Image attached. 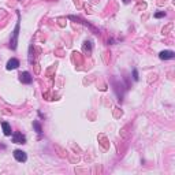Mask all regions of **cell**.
Instances as JSON below:
<instances>
[{"label":"cell","mask_w":175,"mask_h":175,"mask_svg":"<svg viewBox=\"0 0 175 175\" xmlns=\"http://www.w3.org/2000/svg\"><path fill=\"white\" fill-rule=\"evenodd\" d=\"M19 79L22 83H31L33 81V77L30 75V73H27V71H23L22 74L19 75Z\"/></svg>","instance_id":"cell-4"},{"label":"cell","mask_w":175,"mask_h":175,"mask_svg":"<svg viewBox=\"0 0 175 175\" xmlns=\"http://www.w3.org/2000/svg\"><path fill=\"white\" fill-rule=\"evenodd\" d=\"M133 77H134V79H136V81H138V71L136 69L133 70Z\"/></svg>","instance_id":"cell-9"},{"label":"cell","mask_w":175,"mask_h":175,"mask_svg":"<svg viewBox=\"0 0 175 175\" xmlns=\"http://www.w3.org/2000/svg\"><path fill=\"white\" fill-rule=\"evenodd\" d=\"M159 57H160L162 60H170V59H174L175 57V53L172 51H163V52H160Z\"/></svg>","instance_id":"cell-5"},{"label":"cell","mask_w":175,"mask_h":175,"mask_svg":"<svg viewBox=\"0 0 175 175\" xmlns=\"http://www.w3.org/2000/svg\"><path fill=\"white\" fill-rule=\"evenodd\" d=\"M14 157H15V160H17V162H19V163H25L26 160H27L26 153L23 152V150H21V149L14 150Z\"/></svg>","instance_id":"cell-1"},{"label":"cell","mask_w":175,"mask_h":175,"mask_svg":"<svg viewBox=\"0 0 175 175\" xmlns=\"http://www.w3.org/2000/svg\"><path fill=\"white\" fill-rule=\"evenodd\" d=\"M18 34H19V22L17 23L15 26V30H14V34H13V38H11V41H10V47L15 49L17 48V43H18Z\"/></svg>","instance_id":"cell-2"},{"label":"cell","mask_w":175,"mask_h":175,"mask_svg":"<svg viewBox=\"0 0 175 175\" xmlns=\"http://www.w3.org/2000/svg\"><path fill=\"white\" fill-rule=\"evenodd\" d=\"M19 66V60L18 59H11L7 62V70H15Z\"/></svg>","instance_id":"cell-6"},{"label":"cell","mask_w":175,"mask_h":175,"mask_svg":"<svg viewBox=\"0 0 175 175\" xmlns=\"http://www.w3.org/2000/svg\"><path fill=\"white\" fill-rule=\"evenodd\" d=\"M1 129H3L4 136H11V134H13L11 126H10V123H7V122H3V123H1Z\"/></svg>","instance_id":"cell-7"},{"label":"cell","mask_w":175,"mask_h":175,"mask_svg":"<svg viewBox=\"0 0 175 175\" xmlns=\"http://www.w3.org/2000/svg\"><path fill=\"white\" fill-rule=\"evenodd\" d=\"M13 142H15V144H25L26 137L22 134V133L17 131V133H14L13 134Z\"/></svg>","instance_id":"cell-3"},{"label":"cell","mask_w":175,"mask_h":175,"mask_svg":"<svg viewBox=\"0 0 175 175\" xmlns=\"http://www.w3.org/2000/svg\"><path fill=\"white\" fill-rule=\"evenodd\" d=\"M123 1H125V3H127V1H129V0H123Z\"/></svg>","instance_id":"cell-11"},{"label":"cell","mask_w":175,"mask_h":175,"mask_svg":"<svg viewBox=\"0 0 175 175\" xmlns=\"http://www.w3.org/2000/svg\"><path fill=\"white\" fill-rule=\"evenodd\" d=\"M33 126H34V129H36V131H37L38 134L43 131V129H41V126H40V123H38L37 120H36V122H33Z\"/></svg>","instance_id":"cell-8"},{"label":"cell","mask_w":175,"mask_h":175,"mask_svg":"<svg viewBox=\"0 0 175 175\" xmlns=\"http://www.w3.org/2000/svg\"><path fill=\"white\" fill-rule=\"evenodd\" d=\"M164 15H166L164 13H156V14H155V18H163Z\"/></svg>","instance_id":"cell-10"}]
</instances>
